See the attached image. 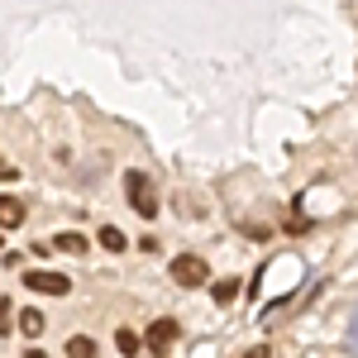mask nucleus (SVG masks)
Here are the masks:
<instances>
[{
    "instance_id": "f257e3e1",
    "label": "nucleus",
    "mask_w": 358,
    "mask_h": 358,
    "mask_svg": "<svg viewBox=\"0 0 358 358\" xmlns=\"http://www.w3.org/2000/svg\"><path fill=\"white\" fill-rule=\"evenodd\" d=\"M124 196H129V206H134V215L143 220H153L158 215V192H153V182H148V172H124Z\"/></svg>"
},
{
    "instance_id": "f03ea898",
    "label": "nucleus",
    "mask_w": 358,
    "mask_h": 358,
    "mask_svg": "<svg viewBox=\"0 0 358 358\" xmlns=\"http://www.w3.org/2000/svg\"><path fill=\"white\" fill-rule=\"evenodd\" d=\"M167 273H172V282H177L182 292H192V287H206V282H210V263H206L201 253H177Z\"/></svg>"
},
{
    "instance_id": "7ed1b4c3",
    "label": "nucleus",
    "mask_w": 358,
    "mask_h": 358,
    "mask_svg": "<svg viewBox=\"0 0 358 358\" xmlns=\"http://www.w3.org/2000/svg\"><path fill=\"white\" fill-rule=\"evenodd\" d=\"M24 287L34 292V296H67V292H72V277L48 273V268H34V273H24Z\"/></svg>"
},
{
    "instance_id": "20e7f679",
    "label": "nucleus",
    "mask_w": 358,
    "mask_h": 358,
    "mask_svg": "<svg viewBox=\"0 0 358 358\" xmlns=\"http://www.w3.org/2000/svg\"><path fill=\"white\" fill-rule=\"evenodd\" d=\"M177 334H182V325H177L172 315H163V320H153V325H148V334H143V344H148L153 354H167V349L177 344Z\"/></svg>"
},
{
    "instance_id": "39448f33",
    "label": "nucleus",
    "mask_w": 358,
    "mask_h": 358,
    "mask_svg": "<svg viewBox=\"0 0 358 358\" xmlns=\"http://www.w3.org/2000/svg\"><path fill=\"white\" fill-rule=\"evenodd\" d=\"M24 224V201L20 196H0V229H20Z\"/></svg>"
},
{
    "instance_id": "423d86ee",
    "label": "nucleus",
    "mask_w": 358,
    "mask_h": 358,
    "mask_svg": "<svg viewBox=\"0 0 358 358\" xmlns=\"http://www.w3.org/2000/svg\"><path fill=\"white\" fill-rule=\"evenodd\" d=\"M62 349H67V358H96V354H101V349H96V339H91V334H72V339H67V344H62Z\"/></svg>"
},
{
    "instance_id": "0eeeda50",
    "label": "nucleus",
    "mask_w": 358,
    "mask_h": 358,
    "mask_svg": "<svg viewBox=\"0 0 358 358\" xmlns=\"http://www.w3.org/2000/svg\"><path fill=\"white\" fill-rule=\"evenodd\" d=\"M86 244H91V239H86V234H77V229H62V234L53 239L57 253H86Z\"/></svg>"
},
{
    "instance_id": "6e6552de",
    "label": "nucleus",
    "mask_w": 358,
    "mask_h": 358,
    "mask_svg": "<svg viewBox=\"0 0 358 358\" xmlns=\"http://www.w3.org/2000/svg\"><path fill=\"white\" fill-rule=\"evenodd\" d=\"M115 349H120V358H134L138 349H143V339H138L134 330H115Z\"/></svg>"
},
{
    "instance_id": "1a4fd4ad",
    "label": "nucleus",
    "mask_w": 358,
    "mask_h": 358,
    "mask_svg": "<svg viewBox=\"0 0 358 358\" xmlns=\"http://www.w3.org/2000/svg\"><path fill=\"white\" fill-rule=\"evenodd\" d=\"M96 239H101V248H110V253H124V248H129V239H124V229H115V224H106V229H101Z\"/></svg>"
},
{
    "instance_id": "9d476101",
    "label": "nucleus",
    "mask_w": 358,
    "mask_h": 358,
    "mask_svg": "<svg viewBox=\"0 0 358 358\" xmlns=\"http://www.w3.org/2000/svg\"><path fill=\"white\" fill-rule=\"evenodd\" d=\"M43 325H48V320H43V310H20V330H24L29 339H38Z\"/></svg>"
},
{
    "instance_id": "9b49d317",
    "label": "nucleus",
    "mask_w": 358,
    "mask_h": 358,
    "mask_svg": "<svg viewBox=\"0 0 358 358\" xmlns=\"http://www.w3.org/2000/svg\"><path fill=\"white\" fill-rule=\"evenodd\" d=\"M210 296H215V306H229L234 296H239V282H215V287H210Z\"/></svg>"
},
{
    "instance_id": "f8f14e48",
    "label": "nucleus",
    "mask_w": 358,
    "mask_h": 358,
    "mask_svg": "<svg viewBox=\"0 0 358 358\" xmlns=\"http://www.w3.org/2000/svg\"><path fill=\"white\" fill-rule=\"evenodd\" d=\"M10 310H15V306L0 296V334H10V325H15V315H10Z\"/></svg>"
},
{
    "instance_id": "ddd939ff",
    "label": "nucleus",
    "mask_w": 358,
    "mask_h": 358,
    "mask_svg": "<svg viewBox=\"0 0 358 358\" xmlns=\"http://www.w3.org/2000/svg\"><path fill=\"white\" fill-rule=\"evenodd\" d=\"M0 177H5V182H10V177H15V167H10V163H0Z\"/></svg>"
},
{
    "instance_id": "4468645a",
    "label": "nucleus",
    "mask_w": 358,
    "mask_h": 358,
    "mask_svg": "<svg viewBox=\"0 0 358 358\" xmlns=\"http://www.w3.org/2000/svg\"><path fill=\"white\" fill-rule=\"evenodd\" d=\"M244 358H268V349H248V354Z\"/></svg>"
},
{
    "instance_id": "2eb2a0df",
    "label": "nucleus",
    "mask_w": 358,
    "mask_h": 358,
    "mask_svg": "<svg viewBox=\"0 0 358 358\" xmlns=\"http://www.w3.org/2000/svg\"><path fill=\"white\" fill-rule=\"evenodd\" d=\"M24 358H48V354H43V349H24Z\"/></svg>"
},
{
    "instance_id": "dca6fc26",
    "label": "nucleus",
    "mask_w": 358,
    "mask_h": 358,
    "mask_svg": "<svg viewBox=\"0 0 358 358\" xmlns=\"http://www.w3.org/2000/svg\"><path fill=\"white\" fill-rule=\"evenodd\" d=\"M0 248H5V234H0Z\"/></svg>"
}]
</instances>
